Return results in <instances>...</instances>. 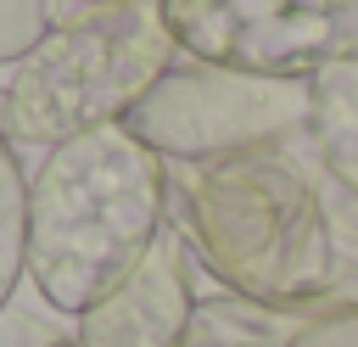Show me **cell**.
Listing matches in <instances>:
<instances>
[{
    "mask_svg": "<svg viewBox=\"0 0 358 347\" xmlns=\"http://www.w3.org/2000/svg\"><path fill=\"white\" fill-rule=\"evenodd\" d=\"M28 269V179L17 162V146L0 134V313Z\"/></svg>",
    "mask_w": 358,
    "mask_h": 347,
    "instance_id": "obj_8",
    "label": "cell"
},
{
    "mask_svg": "<svg viewBox=\"0 0 358 347\" xmlns=\"http://www.w3.org/2000/svg\"><path fill=\"white\" fill-rule=\"evenodd\" d=\"M179 56L308 84L358 50V0H162Z\"/></svg>",
    "mask_w": 358,
    "mask_h": 347,
    "instance_id": "obj_5",
    "label": "cell"
},
{
    "mask_svg": "<svg viewBox=\"0 0 358 347\" xmlns=\"http://www.w3.org/2000/svg\"><path fill=\"white\" fill-rule=\"evenodd\" d=\"M50 28V0H0V62L17 67Z\"/></svg>",
    "mask_w": 358,
    "mask_h": 347,
    "instance_id": "obj_9",
    "label": "cell"
},
{
    "mask_svg": "<svg viewBox=\"0 0 358 347\" xmlns=\"http://www.w3.org/2000/svg\"><path fill=\"white\" fill-rule=\"evenodd\" d=\"M168 229V162L123 123L50 146L28 179V280L62 313L112 297Z\"/></svg>",
    "mask_w": 358,
    "mask_h": 347,
    "instance_id": "obj_2",
    "label": "cell"
},
{
    "mask_svg": "<svg viewBox=\"0 0 358 347\" xmlns=\"http://www.w3.org/2000/svg\"><path fill=\"white\" fill-rule=\"evenodd\" d=\"M179 62L162 0H117L50 28L0 84V134L17 146H67L123 123Z\"/></svg>",
    "mask_w": 358,
    "mask_h": 347,
    "instance_id": "obj_3",
    "label": "cell"
},
{
    "mask_svg": "<svg viewBox=\"0 0 358 347\" xmlns=\"http://www.w3.org/2000/svg\"><path fill=\"white\" fill-rule=\"evenodd\" d=\"M50 347H78V341H62V336H56V341H50Z\"/></svg>",
    "mask_w": 358,
    "mask_h": 347,
    "instance_id": "obj_13",
    "label": "cell"
},
{
    "mask_svg": "<svg viewBox=\"0 0 358 347\" xmlns=\"http://www.w3.org/2000/svg\"><path fill=\"white\" fill-rule=\"evenodd\" d=\"M123 129L162 162H218L308 140V84L252 78L207 62H173Z\"/></svg>",
    "mask_w": 358,
    "mask_h": 347,
    "instance_id": "obj_4",
    "label": "cell"
},
{
    "mask_svg": "<svg viewBox=\"0 0 358 347\" xmlns=\"http://www.w3.org/2000/svg\"><path fill=\"white\" fill-rule=\"evenodd\" d=\"M168 207L201 269L241 302L324 313L347 297L330 201L296 146L168 162Z\"/></svg>",
    "mask_w": 358,
    "mask_h": 347,
    "instance_id": "obj_1",
    "label": "cell"
},
{
    "mask_svg": "<svg viewBox=\"0 0 358 347\" xmlns=\"http://www.w3.org/2000/svg\"><path fill=\"white\" fill-rule=\"evenodd\" d=\"M101 6H117V0H50V22L62 28V22H73V17H90V11H101Z\"/></svg>",
    "mask_w": 358,
    "mask_h": 347,
    "instance_id": "obj_11",
    "label": "cell"
},
{
    "mask_svg": "<svg viewBox=\"0 0 358 347\" xmlns=\"http://www.w3.org/2000/svg\"><path fill=\"white\" fill-rule=\"evenodd\" d=\"M196 330V291H190V246L179 224L157 235L140 269L78 313V347H185Z\"/></svg>",
    "mask_w": 358,
    "mask_h": 347,
    "instance_id": "obj_6",
    "label": "cell"
},
{
    "mask_svg": "<svg viewBox=\"0 0 358 347\" xmlns=\"http://www.w3.org/2000/svg\"><path fill=\"white\" fill-rule=\"evenodd\" d=\"M308 151L319 174L358 201V50L308 78Z\"/></svg>",
    "mask_w": 358,
    "mask_h": 347,
    "instance_id": "obj_7",
    "label": "cell"
},
{
    "mask_svg": "<svg viewBox=\"0 0 358 347\" xmlns=\"http://www.w3.org/2000/svg\"><path fill=\"white\" fill-rule=\"evenodd\" d=\"M185 347H224V341H218V336H213V330L196 319V330H190V341H185Z\"/></svg>",
    "mask_w": 358,
    "mask_h": 347,
    "instance_id": "obj_12",
    "label": "cell"
},
{
    "mask_svg": "<svg viewBox=\"0 0 358 347\" xmlns=\"http://www.w3.org/2000/svg\"><path fill=\"white\" fill-rule=\"evenodd\" d=\"M285 347H358V302H336V308L313 313L308 325H296V336Z\"/></svg>",
    "mask_w": 358,
    "mask_h": 347,
    "instance_id": "obj_10",
    "label": "cell"
}]
</instances>
